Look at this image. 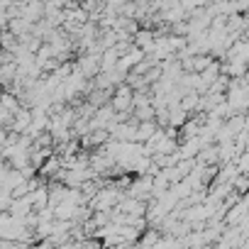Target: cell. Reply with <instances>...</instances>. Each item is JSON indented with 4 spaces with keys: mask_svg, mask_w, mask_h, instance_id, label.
Listing matches in <instances>:
<instances>
[{
    "mask_svg": "<svg viewBox=\"0 0 249 249\" xmlns=\"http://www.w3.org/2000/svg\"><path fill=\"white\" fill-rule=\"evenodd\" d=\"M157 130H159V122H157V120H142V122L137 124V140H140V142H149Z\"/></svg>",
    "mask_w": 249,
    "mask_h": 249,
    "instance_id": "3957f363",
    "label": "cell"
},
{
    "mask_svg": "<svg viewBox=\"0 0 249 249\" xmlns=\"http://www.w3.org/2000/svg\"><path fill=\"white\" fill-rule=\"evenodd\" d=\"M30 200H32L35 210H39V208L49 205V181H47V183H42L39 188H35V191L30 193Z\"/></svg>",
    "mask_w": 249,
    "mask_h": 249,
    "instance_id": "277c9868",
    "label": "cell"
},
{
    "mask_svg": "<svg viewBox=\"0 0 249 249\" xmlns=\"http://www.w3.org/2000/svg\"><path fill=\"white\" fill-rule=\"evenodd\" d=\"M198 161H200V164H220V144H217V142L205 144V147L198 152Z\"/></svg>",
    "mask_w": 249,
    "mask_h": 249,
    "instance_id": "7a4b0ae2",
    "label": "cell"
},
{
    "mask_svg": "<svg viewBox=\"0 0 249 249\" xmlns=\"http://www.w3.org/2000/svg\"><path fill=\"white\" fill-rule=\"evenodd\" d=\"M220 73H222V64H220V61H213V64H210L205 71H200V76H203L208 83H213V81H215Z\"/></svg>",
    "mask_w": 249,
    "mask_h": 249,
    "instance_id": "5b68a950",
    "label": "cell"
},
{
    "mask_svg": "<svg viewBox=\"0 0 249 249\" xmlns=\"http://www.w3.org/2000/svg\"><path fill=\"white\" fill-rule=\"evenodd\" d=\"M135 44L142 47L147 54L154 52V47H157V30L154 27H140V32L135 35Z\"/></svg>",
    "mask_w": 249,
    "mask_h": 249,
    "instance_id": "6da1fadb",
    "label": "cell"
},
{
    "mask_svg": "<svg viewBox=\"0 0 249 249\" xmlns=\"http://www.w3.org/2000/svg\"><path fill=\"white\" fill-rule=\"evenodd\" d=\"M137 3H144V5H152V3H159V0H137Z\"/></svg>",
    "mask_w": 249,
    "mask_h": 249,
    "instance_id": "8992f818",
    "label": "cell"
}]
</instances>
